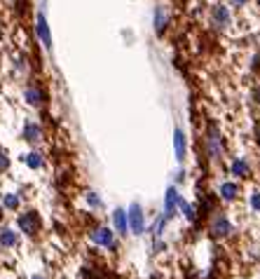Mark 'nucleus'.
Returning <instances> with one entry per match:
<instances>
[{
  "instance_id": "f257e3e1",
  "label": "nucleus",
  "mask_w": 260,
  "mask_h": 279,
  "mask_svg": "<svg viewBox=\"0 0 260 279\" xmlns=\"http://www.w3.org/2000/svg\"><path fill=\"white\" fill-rule=\"evenodd\" d=\"M35 35L42 42L45 50H52V31H50V24H47V17H45V10H40L35 14Z\"/></svg>"
},
{
  "instance_id": "f03ea898",
  "label": "nucleus",
  "mask_w": 260,
  "mask_h": 279,
  "mask_svg": "<svg viewBox=\"0 0 260 279\" xmlns=\"http://www.w3.org/2000/svg\"><path fill=\"white\" fill-rule=\"evenodd\" d=\"M127 226H129L131 232H136V235H141L145 232V218H143V209H141V204H131L129 207V213H127Z\"/></svg>"
},
{
  "instance_id": "7ed1b4c3",
  "label": "nucleus",
  "mask_w": 260,
  "mask_h": 279,
  "mask_svg": "<svg viewBox=\"0 0 260 279\" xmlns=\"http://www.w3.org/2000/svg\"><path fill=\"white\" fill-rule=\"evenodd\" d=\"M40 226H42V221H40V213L38 211H26L19 216V230H24L26 235H38L40 232Z\"/></svg>"
},
{
  "instance_id": "20e7f679",
  "label": "nucleus",
  "mask_w": 260,
  "mask_h": 279,
  "mask_svg": "<svg viewBox=\"0 0 260 279\" xmlns=\"http://www.w3.org/2000/svg\"><path fill=\"white\" fill-rule=\"evenodd\" d=\"M167 24H169V12H167V7H164V5H157V7H155V17H153V26H155L157 35H164Z\"/></svg>"
},
{
  "instance_id": "39448f33",
  "label": "nucleus",
  "mask_w": 260,
  "mask_h": 279,
  "mask_svg": "<svg viewBox=\"0 0 260 279\" xmlns=\"http://www.w3.org/2000/svg\"><path fill=\"white\" fill-rule=\"evenodd\" d=\"M91 242L113 249V246H115V242H113V230H108V227H96V230L91 232Z\"/></svg>"
},
{
  "instance_id": "423d86ee",
  "label": "nucleus",
  "mask_w": 260,
  "mask_h": 279,
  "mask_svg": "<svg viewBox=\"0 0 260 279\" xmlns=\"http://www.w3.org/2000/svg\"><path fill=\"white\" fill-rule=\"evenodd\" d=\"M211 21L218 28L227 26V24H230V10H227L225 5H216V7L211 10Z\"/></svg>"
},
{
  "instance_id": "0eeeda50",
  "label": "nucleus",
  "mask_w": 260,
  "mask_h": 279,
  "mask_svg": "<svg viewBox=\"0 0 260 279\" xmlns=\"http://www.w3.org/2000/svg\"><path fill=\"white\" fill-rule=\"evenodd\" d=\"M232 232V223L225 218V216H218L216 221H213V226H211V235L213 237H225V235H230Z\"/></svg>"
},
{
  "instance_id": "6e6552de",
  "label": "nucleus",
  "mask_w": 260,
  "mask_h": 279,
  "mask_svg": "<svg viewBox=\"0 0 260 279\" xmlns=\"http://www.w3.org/2000/svg\"><path fill=\"white\" fill-rule=\"evenodd\" d=\"M24 99H26L28 106L40 108L42 104H45V92H42V89H38V87H26V92H24Z\"/></svg>"
},
{
  "instance_id": "1a4fd4ad",
  "label": "nucleus",
  "mask_w": 260,
  "mask_h": 279,
  "mask_svg": "<svg viewBox=\"0 0 260 279\" xmlns=\"http://www.w3.org/2000/svg\"><path fill=\"white\" fill-rule=\"evenodd\" d=\"M178 199H181V197H178V190L171 186L169 190H167V197H164V209H167V213H164V216H167V221H169L171 216H173V209H176Z\"/></svg>"
},
{
  "instance_id": "9d476101",
  "label": "nucleus",
  "mask_w": 260,
  "mask_h": 279,
  "mask_svg": "<svg viewBox=\"0 0 260 279\" xmlns=\"http://www.w3.org/2000/svg\"><path fill=\"white\" fill-rule=\"evenodd\" d=\"M40 136H42L40 124H35V122H26V124H24V139H26L28 143H38Z\"/></svg>"
},
{
  "instance_id": "9b49d317",
  "label": "nucleus",
  "mask_w": 260,
  "mask_h": 279,
  "mask_svg": "<svg viewBox=\"0 0 260 279\" xmlns=\"http://www.w3.org/2000/svg\"><path fill=\"white\" fill-rule=\"evenodd\" d=\"M208 155L211 157H221V139H218V132L216 129H208Z\"/></svg>"
},
{
  "instance_id": "f8f14e48",
  "label": "nucleus",
  "mask_w": 260,
  "mask_h": 279,
  "mask_svg": "<svg viewBox=\"0 0 260 279\" xmlns=\"http://www.w3.org/2000/svg\"><path fill=\"white\" fill-rule=\"evenodd\" d=\"M173 148H176V159L183 162V159H185V134H183L181 129L173 132Z\"/></svg>"
},
{
  "instance_id": "ddd939ff",
  "label": "nucleus",
  "mask_w": 260,
  "mask_h": 279,
  "mask_svg": "<svg viewBox=\"0 0 260 279\" xmlns=\"http://www.w3.org/2000/svg\"><path fill=\"white\" fill-rule=\"evenodd\" d=\"M113 223H115L117 232H127V211L124 209H115V213H113Z\"/></svg>"
},
{
  "instance_id": "4468645a",
  "label": "nucleus",
  "mask_w": 260,
  "mask_h": 279,
  "mask_svg": "<svg viewBox=\"0 0 260 279\" xmlns=\"http://www.w3.org/2000/svg\"><path fill=\"white\" fill-rule=\"evenodd\" d=\"M0 244H2V246H7V249L17 246V232L10 230V227H5V230L0 232Z\"/></svg>"
},
{
  "instance_id": "2eb2a0df",
  "label": "nucleus",
  "mask_w": 260,
  "mask_h": 279,
  "mask_svg": "<svg viewBox=\"0 0 260 279\" xmlns=\"http://www.w3.org/2000/svg\"><path fill=\"white\" fill-rule=\"evenodd\" d=\"M24 162H26V167H31V169H40L42 164H45V159H42V155L40 153H28V155H24Z\"/></svg>"
},
{
  "instance_id": "dca6fc26",
  "label": "nucleus",
  "mask_w": 260,
  "mask_h": 279,
  "mask_svg": "<svg viewBox=\"0 0 260 279\" xmlns=\"http://www.w3.org/2000/svg\"><path fill=\"white\" fill-rule=\"evenodd\" d=\"M232 174H237V176H248V162L246 159H234Z\"/></svg>"
},
{
  "instance_id": "f3484780",
  "label": "nucleus",
  "mask_w": 260,
  "mask_h": 279,
  "mask_svg": "<svg viewBox=\"0 0 260 279\" xmlns=\"http://www.w3.org/2000/svg\"><path fill=\"white\" fill-rule=\"evenodd\" d=\"M221 197L223 199H234L237 197V183H223L221 186Z\"/></svg>"
},
{
  "instance_id": "a211bd4d",
  "label": "nucleus",
  "mask_w": 260,
  "mask_h": 279,
  "mask_svg": "<svg viewBox=\"0 0 260 279\" xmlns=\"http://www.w3.org/2000/svg\"><path fill=\"white\" fill-rule=\"evenodd\" d=\"M178 207L183 209V213H185V218H188V221H195V216H197L195 209H192V207H190L185 199H178Z\"/></svg>"
},
{
  "instance_id": "6ab92c4d",
  "label": "nucleus",
  "mask_w": 260,
  "mask_h": 279,
  "mask_svg": "<svg viewBox=\"0 0 260 279\" xmlns=\"http://www.w3.org/2000/svg\"><path fill=\"white\" fill-rule=\"evenodd\" d=\"M5 209H19V197H17V195H12V192H10V195H5Z\"/></svg>"
},
{
  "instance_id": "aec40b11",
  "label": "nucleus",
  "mask_w": 260,
  "mask_h": 279,
  "mask_svg": "<svg viewBox=\"0 0 260 279\" xmlns=\"http://www.w3.org/2000/svg\"><path fill=\"white\" fill-rule=\"evenodd\" d=\"M87 202H89V207H101V204H104V202H101V197H99L94 190H89V192H87Z\"/></svg>"
},
{
  "instance_id": "412c9836",
  "label": "nucleus",
  "mask_w": 260,
  "mask_h": 279,
  "mask_svg": "<svg viewBox=\"0 0 260 279\" xmlns=\"http://www.w3.org/2000/svg\"><path fill=\"white\" fill-rule=\"evenodd\" d=\"M251 207H253L256 211H260V192H253V195H251Z\"/></svg>"
},
{
  "instance_id": "4be33fe9",
  "label": "nucleus",
  "mask_w": 260,
  "mask_h": 279,
  "mask_svg": "<svg viewBox=\"0 0 260 279\" xmlns=\"http://www.w3.org/2000/svg\"><path fill=\"white\" fill-rule=\"evenodd\" d=\"M7 167H10V157H7V155H2V153H0V172H5V169H7Z\"/></svg>"
},
{
  "instance_id": "5701e85b",
  "label": "nucleus",
  "mask_w": 260,
  "mask_h": 279,
  "mask_svg": "<svg viewBox=\"0 0 260 279\" xmlns=\"http://www.w3.org/2000/svg\"><path fill=\"white\" fill-rule=\"evenodd\" d=\"M246 2H248V0H232V5H237V7H244Z\"/></svg>"
},
{
  "instance_id": "b1692460",
  "label": "nucleus",
  "mask_w": 260,
  "mask_h": 279,
  "mask_svg": "<svg viewBox=\"0 0 260 279\" xmlns=\"http://www.w3.org/2000/svg\"><path fill=\"white\" fill-rule=\"evenodd\" d=\"M256 101H258V104H260V87H258V89H256Z\"/></svg>"
},
{
  "instance_id": "393cba45",
  "label": "nucleus",
  "mask_w": 260,
  "mask_h": 279,
  "mask_svg": "<svg viewBox=\"0 0 260 279\" xmlns=\"http://www.w3.org/2000/svg\"><path fill=\"white\" fill-rule=\"evenodd\" d=\"M33 279H45V277H40V275H35V277H33Z\"/></svg>"
},
{
  "instance_id": "a878e982",
  "label": "nucleus",
  "mask_w": 260,
  "mask_h": 279,
  "mask_svg": "<svg viewBox=\"0 0 260 279\" xmlns=\"http://www.w3.org/2000/svg\"><path fill=\"white\" fill-rule=\"evenodd\" d=\"M0 221H2V209H0Z\"/></svg>"
}]
</instances>
